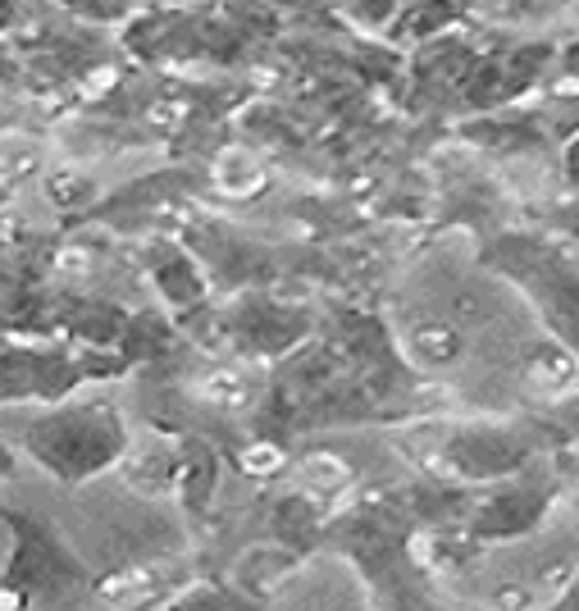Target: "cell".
Masks as SVG:
<instances>
[{
  "label": "cell",
  "instance_id": "cell-1",
  "mask_svg": "<svg viewBox=\"0 0 579 611\" xmlns=\"http://www.w3.org/2000/svg\"><path fill=\"white\" fill-rule=\"evenodd\" d=\"M114 438H120V429H114V420H110L105 406L55 411V415L37 420V425L28 429L32 456H37V462H46L51 470H69V462H79V452H73V447H83L87 470L101 466L105 456H114Z\"/></svg>",
  "mask_w": 579,
  "mask_h": 611
},
{
  "label": "cell",
  "instance_id": "cell-2",
  "mask_svg": "<svg viewBox=\"0 0 579 611\" xmlns=\"http://www.w3.org/2000/svg\"><path fill=\"white\" fill-rule=\"evenodd\" d=\"M10 19H14V6H10V0H0V28H10Z\"/></svg>",
  "mask_w": 579,
  "mask_h": 611
}]
</instances>
